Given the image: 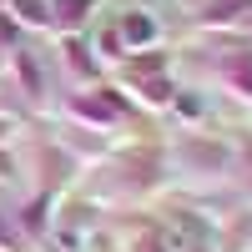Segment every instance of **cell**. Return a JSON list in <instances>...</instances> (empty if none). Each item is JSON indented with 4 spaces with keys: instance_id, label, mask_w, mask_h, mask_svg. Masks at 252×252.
I'll return each mask as SVG.
<instances>
[]
</instances>
